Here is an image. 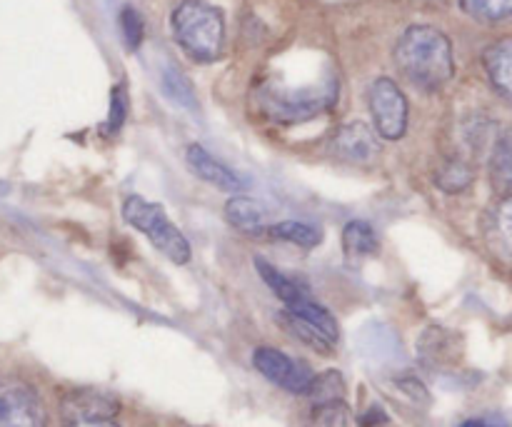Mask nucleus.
Listing matches in <instances>:
<instances>
[{"label": "nucleus", "mask_w": 512, "mask_h": 427, "mask_svg": "<svg viewBox=\"0 0 512 427\" xmlns=\"http://www.w3.org/2000/svg\"><path fill=\"white\" fill-rule=\"evenodd\" d=\"M395 65L415 88L435 93L455 75L453 43L433 25H410L395 45Z\"/></svg>", "instance_id": "1"}, {"label": "nucleus", "mask_w": 512, "mask_h": 427, "mask_svg": "<svg viewBox=\"0 0 512 427\" xmlns=\"http://www.w3.org/2000/svg\"><path fill=\"white\" fill-rule=\"evenodd\" d=\"M335 103H338V78L333 73L323 75L318 83L298 85V88L268 80L255 90L258 110L275 123H305L333 108Z\"/></svg>", "instance_id": "2"}, {"label": "nucleus", "mask_w": 512, "mask_h": 427, "mask_svg": "<svg viewBox=\"0 0 512 427\" xmlns=\"http://www.w3.org/2000/svg\"><path fill=\"white\" fill-rule=\"evenodd\" d=\"M170 28L188 58L213 63L223 55L225 20L215 5L205 0H180L170 15Z\"/></svg>", "instance_id": "3"}, {"label": "nucleus", "mask_w": 512, "mask_h": 427, "mask_svg": "<svg viewBox=\"0 0 512 427\" xmlns=\"http://www.w3.org/2000/svg\"><path fill=\"white\" fill-rule=\"evenodd\" d=\"M123 218L135 230H140L153 243V248H158L170 263L185 265L190 260V243L170 223V218L158 203H150V200L140 198V195H130L123 203Z\"/></svg>", "instance_id": "4"}, {"label": "nucleus", "mask_w": 512, "mask_h": 427, "mask_svg": "<svg viewBox=\"0 0 512 427\" xmlns=\"http://www.w3.org/2000/svg\"><path fill=\"white\" fill-rule=\"evenodd\" d=\"M370 113H373L375 133L385 140H400L408 130V98L398 83L390 78H378L368 93Z\"/></svg>", "instance_id": "5"}, {"label": "nucleus", "mask_w": 512, "mask_h": 427, "mask_svg": "<svg viewBox=\"0 0 512 427\" xmlns=\"http://www.w3.org/2000/svg\"><path fill=\"white\" fill-rule=\"evenodd\" d=\"M253 365L265 380L293 395H308L315 373L303 360L290 358L288 353L275 348H258L253 353Z\"/></svg>", "instance_id": "6"}, {"label": "nucleus", "mask_w": 512, "mask_h": 427, "mask_svg": "<svg viewBox=\"0 0 512 427\" xmlns=\"http://www.w3.org/2000/svg\"><path fill=\"white\" fill-rule=\"evenodd\" d=\"M43 400L25 383H0V427H45Z\"/></svg>", "instance_id": "7"}, {"label": "nucleus", "mask_w": 512, "mask_h": 427, "mask_svg": "<svg viewBox=\"0 0 512 427\" xmlns=\"http://www.w3.org/2000/svg\"><path fill=\"white\" fill-rule=\"evenodd\" d=\"M185 160H188V168L193 170L200 180H205V183L213 185V188L223 190V193L240 195L245 188H248V180H245L243 175H238L233 168H228L223 160L210 155L203 145L198 143L188 145V150H185Z\"/></svg>", "instance_id": "8"}, {"label": "nucleus", "mask_w": 512, "mask_h": 427, "mask_svg": "<svg viewBox=\"0 0 512 427\" xmlns=\"http://www.w3.org/2000/svg\"><path fill=\"white\" fill-rule=\"evenodd\" d=\"M333 150L338 158L348 160V163H373L380 153V145L375 140V130L368 128L365 123L355 120V123L343 125L333 138Z\"/></svg>", "instance_id": "9"}, {"label": "nucleus", "mask_w": 512, "mask_h": 427, "mask_svg": "<svg viewBox=\"0 0 512 427\" xmlns=\"http://www.w3.org/2000/svg\"><path fill=\"white\" fill-rule=\"evenodd\" d=\"M483 68L488 73L490 85L503 98L512 100V38L488 45V50L483 53Z\"/></svg>", "instance_id": "10"}, {"label": "nucleus", "mask_w": 512, "mask_h": 427, "mask_svg": "<svg viewBox=\"0 0 512 427\" xmlns=\"http://www.w3.org/2000/svg\"><path fill=\"white\" fill-rule=\"evenodd\" d=\"M255 270H258L260 278L265 280V285H268V288L278 295V300H283L285 310L293 308V305H298L300 300H305L313 295L310 293L308 285L300 283V280H295V278H290V275H285L283 270H278L275 265H270L268 260L255 258Z\"/></svg>", "instance_id": "11"}, {"label": "nucleus", "mask_w": 512, "mask_h": 427, "mask_svg": "<svg viewBox=\"0 0 512 427\" xmlns=\"http://www.w3.org/2000/svg\"><path fill=\"white\" fill-rule=\"evenodd\" d=\"M225 218L230 225H235L238 230L245 233H260L268 223V210L260 200L250 198V195H233V198L225 203Z\"/></svg>", "instance_id": "12"}, {"label": "nucleus", "mask_w": 512, "mask_h": 427, "mask_svg": "<svg viewBox=\"0 0 512 427\" xmlns=\"http://www.w3.org/2000/svg\"><path fill=\"white\" fill-rule=\"evenodd\" d=\"M160 90H163L165 98L173 105H178V108L190 110V113L198 110V95H195L193 83H190V78L178 68V65L165 63L163 68H160Z\"/></svg>", "instance_id": "13"}, {"label": "nucleus", "mask_w": 512, "mask_h": 427, "mask_svg": "<svg viewBox=\"0 0 512 427\" xmlns=\"http://www.w3.org/2000/svg\"><path fill=\"white\" fill-rule=\"evenodd\" d=\"M343 250L350 260H365L378 255V233L368 220H350L343 228Z\"/></svg>", "instance_id": "14"}, {"label": "nucleus", "mask_w": 512, "mask_h": 427, "mask_svg": "<svg viewBox=\"0 0 512 427\" xmlns=\"http://www.w3.org/2000/svg\"><path fill=\"white\" fill-rule=\"evenodd\" d=\"M118 413V403L108 395L100 393H78L70 395L63 403V418H93V415H100V418H115Z\"/></svg>", "instance_id": "15"}, {"label": "nucleus", "mask_w": 512, "mask_h": 427, "mask_svg": "<svg viewBox=\"0 0 512 427\" xmlns=\"http://www.w3.org/2000/svg\"><path fill=\"white\" fill-rule=\"evenodd\" d=\"M265 233H268V238L280 240V243L298 245L303 250L315 248L323 240V230L315 228L313 223H303V220H283V223L270 225Z\"/></svg>", "instance_id": "16"}, {"label": "nucleus", "mask_w": 512, "mask_h": 427, "mask_svg": "<svg viewBox=\"0 0 512 427\" xmlns=\"http://www.w3.org/2000/svg\"><path fill=\"white\" fill-rule=\"evenodd\" d=\"M490 180L498 193L505 195L512 190V128L495 140L493 155H490Z\"/></svg>", "instance_id": "17"}, {"label": "nucleus", "mask_w": 512, "mask_h": 427, "mask_svg": "<svg viewBox=\"0 0 512 427\" xmlns=\"http://www.w3.org/2000/svg\"><path fill=\"white\" fill-rule=\"evenodd\" d=\"M490 223H493V238L495 243H498L500 253H503L505 260L512 265V190L503 195V200H500L498 208H495Z\"/></svg>", "instance_id": "18"}, {"label": "nucleus", "mask_w": 512, "mask_h": 427, "mask_svg": "<svg viewBox=\"0 0 512 427\" xmlns=\"http://www.w3.org/2000/svg\"><path fill=\"white\" fill-rule=\"evenodd\" d=\"M460 8L480 23H500L512 18V0H458Z\"/></svg>", "instance_id": "19"}, {"label": "nucleus", "mask_w": 512, "mask_h": 427, "mask_svg": "<svg viewBox=\"0 0 512 427\" xmlns=\"http://www.w3.org/2000/svg\"><path fill=\"white\" fill-rule=\"evenodd\" d=\"M420 353H423L425 363H450L455 353V343L450 340V335L440 328H430L423 335V343H420Z\"/></svg>", "instance_id": "20"}, {"label": "nucleus", "mask_w": 512, "mask_h": 427, "mask_svg": "<svg viewBox=\"0 0 512 427\" xmlns=\"http://www.w3.org/2000/svg\"><path fill=\"white\" fill-rule=\"evenodd\" d=\"M283 325L290 330V333L295 335V338L303 340V343L308 345V348L318 350V353H325V355L333 353V348H335L333 340L325 338V335L320 333V330H315L313 325L303 323V320L293 318V315H288V313H283Z\"/></svg>", "instance_id": "21"}, {"label": "nucleus", "mask_w": 512, "mask_h": 427, "mask_svg": "<svg viewBox=\"0 0 512 427\" xmlns=\"http://www.w3.org/2000/svg\"><path fill=\"white\" fill-rule=\"evenodd\" d=\"M308 395L313 398V403H335V400L345 398V383L343 375L338 370H328V373L318 375L310 385Z\"/></svg>", "instance_id": "22"}, {"label": "nucleus", "mask_w": 512, "mask_h": 427, "mask_svg": "<svg viewBox=\"0 0 512 427\" xmlns=\"http://www.w3.org/2000/svg\"><path fill=\"white\" fill-rule=\"evenodd\" d=\"M435 183H438L445 193H460V190H465L473 183V168H470L468 163H463V160H450V163H445L443 168H440Z\"/></svg>", "instance_id": "23"}, {"label": "nucleus", "mask_w": 512, "mask_h": 427, "mask_svg": "<svg viewBox=\"0 0 512 427\" xmlns=\"http://www.w3.org/2000/svg\"><path fill=\"white\" fill-rule=\"evenodd\" d=\"M118 23H120V33H123V40H125V48L138 50L145 35L143 15H140L133 5H125L118 15Z\"/></svg>", "instance_id": "24"}, {"label": "nucleus", "mask_w": 512, "mask_h": 427, "mask_svg": "<svg viewBox=\"0 0 512 427\" xmlns=\"http://www.w3.org/2000/svg\"><path fill=\"white\" fill-rule=\"evenodd\" d=\"M308 427H348V413H345L343 400L315 403Z\"/></svg>", "instance_id": "25"}, {"label": "nucleus", "mask_w": 512, "mask_h": 427, "mask_svg": "<svg viewBox=\"0 0 512 427\" xmlns=\"http://www.w3.org/2000/svg\"><path fill=\"white\" fill-rule=\"evenodd\" d=\"M125 118H128V90H125L123 83H118L113 88V93H110V110H108V123H105V128H108V133H118L120 128H123Z\"/></svg>", "instance_id": "26"}, {"label": "nucleus", "mask_w": 512, "mask_h": 427, "mask_svg": "<svg viewBox=\"0 0 512 427\" xmlns=\"http://www.w3.org/2000/svg\"><path fill=\"white\" fill-rule=\"evenodd\" d=\"M68 427H120L115 423V418H100V415H93V418H73L65 420Z\"/></svg>", "instance_id": "27"}, {"label": "nucleus", "mask_w": 512, "mask_h": 427, "mask_svg": "<svg viewBox=\"0 0 512 427\" xmlns=\"http://www.w3.org/2000/svg\"><path fill=\"white\" fill-rule=\"evenodd\" d=\"M458 427H505L500 423H493V420H485V418H470L465 423H460Z\"/></svg>", "instance_id": "28"}]
</instances>
